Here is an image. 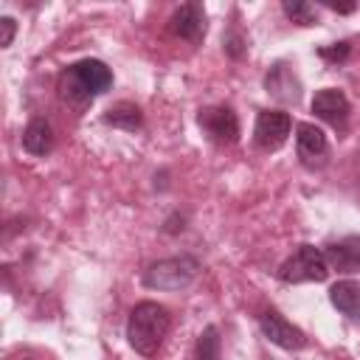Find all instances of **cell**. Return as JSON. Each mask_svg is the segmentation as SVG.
<instances>
[{"instance_id":"1","label":"cell","mask_w":360,"mask_h":360,"mask_svg":"<svg viewBox=\"0 0 360 360\" xmlns=\"http://www.w3.org/2000/svg\"><path fill=\"white\" fill-rule=\"evenodd\" d=\"M110 87H112V70L101 59H82L68 65L59 73V84H56L59 98L76 112H82L96 96L107 93Z\"/></svg>"},{"instance_id":"2","label":"cell","mask_w":360,"mask_h":360,"mask_svg":"<svg viewBox=\"0 0 360 360\" xmlns=\"http://www.w3.org/2000/svg\"><path fill=\"white\" fill-rule=\"evenodd\" d=\"M172 326V315L163 304L158 301H141L132 307L129 321H127V340L129 346L143 354V357H155L169 335Z\"/></svg>"},{"instance_id":"3","label":"cell","mask_w":360,"mask_h":360,"mask_svg":"<svg viewBox=\"0 0 360 360\" xmlns=\"http://www.w3.org/2000/svg\"><path fill=\"white\" fill-rule=\"evenodd\" d=\"M197 273H200V259L180 253V256L152 262L143 273V284L149 290H183L197 278Z\"/></svg>"},{"instance_id":"4","label":"cell","mask_w":360,"mask_h":360,"mask_svg":"<svg viewBox=\"0 0 360 360\" xmlns=\"http://www.w3.org/2000/svg\"><path fill=\"white\" fill-rule=\"evenodd\" d=\"M329 276V262L321 248L298 245L292 256H287L278 267V278L284 284H304V281H323Z\"/></svg>"},{"instance_id":"5","label":"cell","mask_w":360,"mask_h":360,"mask_svg":"<svg viewBox=\"0 0 360 360\" xmlns=\"http://www.w3.org/2000/svg\"><path fill=\"white\" fill-rule=\"evenodd\" d=\"M290 129H292L290 112H284V110H262V112L256 115L253 141H256L259 149L273 152V149H278V146L290 138Z\"/></svg>"},{"instance_id":"6","label":"cell","mask_w":360,"mask_h":360,"mask_svg":"<svg viewBox=\"0 0 360 360\" xmlns=\"http://www.w3.org/2000/svg\"><path fill=\"white\" fill-rule=\"evenodd\" d=\"M259 329L270 343H276V346H281L287 352H298V349L307 346V335L276 309H264L259 315Z\"/></svg>"},{"instance_id":"7","label":"cell","mask_w":360,"mask_h":360,"mask_svg":"<svg viewBox=\"0 0 360 360\" xmlns=\"http://www.w3.org/2000/svg\"><path fill=\"white\" fill-rule=\"evenodd\" d=\"M197 124L219 146H231L239 138V121L231 107H205V110H200Z\"/></svg>"},{"instance_id":"8","label":"cell","mask_w":360,"mask_h":360,"mask_svg":"<svg viewBox=\"0 0 360 360\" xmlns=\"http://www.w3.org/2000/svg\"><path fill=\"white\" fill-rule=\"evenodd\" d=\"M295 149H298V158L307 169H318L326 163V155H329V141L323 135L321 127L304 121L295 127Z\"/></svg>"},{"instance_id":"9","label":"cell","mask_w":360,"mask_h":360,"mask_svg":"<svg viewBox=\"0 0 360 360\" xmlns=\"http://www.w3.org/2000/svg\"><path fill=\"white\" fill-rule=\"evenodd\" d=\"M169 31L177 37V39H186V42H200L202 34H205V11L200 3H183L172 20H169Z\"/></svg>"},{"instance_id":"10","label":"cell","mask_w":360,"mask_h":360,"mask_svg":"<svg viewBox=\"0 0 360 360\" xmlns=\"http://www.w3.org/2000/svg\"><path fill=\"white\" fill-rule=\"evenodd\" d=\"M312 112H315L318 118H323L326 124L343 129L346 121H349V98H346L343 90H338V87H323V90H318L315 98H312Z\"/></svg>"},{"instance_id":"11","label":"cell","mask_w":360,"mask_h":360,"mask_svg":"<svg viewBox=\"0 0 360 360\" xmlns=\"http://www.w3.org/2000/svg\"><path fill=\"white\" fill-rule=\"evenodd\" d=\"M323 256H326L332 270H340V273L360 270V236L352 233V236H343L340 242H332L323 250Z\"/></svg>"},{"instance_id":"12","label":"cell","mask_w":360,"mask_h":360,"mask_svg":"<svg viewBox=\"0 0 360 360\" xmlns=\"http://www.w3.org/2000/svg\"><path fill=\"white\" fill-rule=\"evenodd\" d=\"M329 301L338 312H343L352 321H360V281L343 278L329 287Z\"/></svg>"},{"instance_id":"13","label":"cell","mask_w":360,"mask_h":360,"mask_svg":"<svg viewBox=\"0 0 360 360\" xmlns=\"http://www.w3.org/2000/svg\"><path fill=\"white\" fill-rule=\"evenodd\" d=\"M22 149L28 155H37V158H45L51 149H53V129L45 118H31L28 127L22 129Z\"/></svg>"},{"instance_id":"14","label":"cell","mask_w":360,"mask_h":360,"mask_svg":"<svg viewBox=\"0 0 360 360\" xmlns=\"http://www.w3.org/2000/svg\"><path fill=\"white\" fill-rule=\"evenodd\" d=\"M264 84H267V93H273L276 98H281V101H298V82H292V73L284 65H276L267 73Z\"/></svg>"},{"instance_id":"15","label":"cell","mask_w":360,"mask_h":360,"mask_svg":"<svg viewBox=\"0 0 360 360\" xmlns=\"http://www.w3.org/2000/svg\"><path fill=\"white\" fill-rule=\"evenodd\" d=\"M104 124L118 127V129H127V132H135V129L143 124V115H141V110H138L135 104L121 101V104H115V107H110V110L104 112Z\"/></svg>"},{"instance_id":"16","label":"cell","mask_w":360,"mask_h":360,"mask_svg":"<svg viewBox=\"0 0 360 360\" xmlns=\"http://www.w3.org/2000/svg\"><path fill=\"white\" fill-rule=\"evenodd\" d=\"M219 349H222V340H219V329L217 326H205L197 338V346H194V360H219Z\"/></svg>"},{"instance_id":"17","label":"cell","mask_w":360,"mask_h":360,"mask_svg":"<svg viewBox=\"0 0 360 360\" xmlns=\"http://www.w3.org/2000/svg\"><path fill=\"white\" fill-rule=\"evenodd\" d=\"M281 8H284V14H287L292 22H298V25H312V22H318L315 6H309V3H304V0H284Z\"/></svg>"},{"instance_id":"18","label":"cell","mask_w":360,"mask_h":360,"mask_svg":"<svg viewBox=\"0 0 360 360\" xmlns=\"http://www.w3.org/2000/svg\"><path fill=\"white\" fill-rule=\"evenodd\" d=\"M349 42H335V45H323V48H318V56L321 59H326V62H343L346 56H349Z\"/></svg>"},{"instance_id":"19","label":"cell","mask_w":360,"mask_h":360,"mask_svg":"<svg viewBox=\"0 0 360 360\" xmlns=\"http://www.w3.org/2000/svg\"><path fill=\"white\" fill-rule=\"evenodd\" d=\"M14 31H17V22L11 17H0V48H8L11 45Z\"/></svg>"},{"instance_id":"20","label":"cell","mask_w":360,"mask_h":360,"mask_svg":"<svg viewBox=\"0 0 360 360\" xmlns=\"http://www.w3.org/2000/svg\"><path fill=\"white\" fill-rule=\"evenodd\" d=\"M225 51L231 56H242V37L239 34H228L225 37Z\"/></svg>"},{"instance_id":"21","label":"cell","mask_w":360,"mask_h":360,"mask_svg":"<svg viewBox=\"0 0 360 360\" xmlns=\"http://www.w3.org/2000/svg\"><path fill=\"white\" fill-rule=\"evenodd\" d=\"M8 360H51V357H45L42 352H34V349H22V352L11 354Z\"/></svg>"},{"instance_id":"22","label":"cell","mask_w":360,"mask_h":360,"mask_svg":"<svg viewBox=\"0 0 360 360\" xmlns=\"http://www.w3.org/2000/svg\"><path fill=\"white\" fill-rule=\"evenodd\" d=\"M332 11H340V14H349V11H354V3H349V6H338V3H326Z\"/></svg>"}]
</instances>
